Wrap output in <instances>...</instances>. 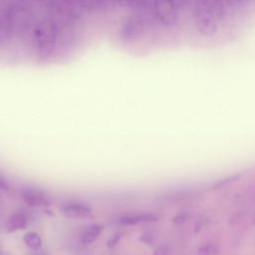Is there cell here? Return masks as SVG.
Instances as JSON below:
<instances>
[{
  "mask_svg": "<svg viewBox=\"0 0 255 255\" xmlns=\"http://www.w3.org/2000/svg\"><path fill=\"white\" fill-rule=\"evenodd\" d=\"M29 222V217L26 212L18 210L10 215L7 220L6 228L8 232H15L18 230H23L27 227Z\"/></svg>",
  "mask_w": 255,
  "mask_h": 255,
  "instance_id": "5b68a950",
  "label": "cell"
},
{
  "mask_svg": "<svg viewBox=\"0 0 255 255\" xmlns=\"http://www.w3.org/2000/svg\"><path fill=\"white\" fill-rule=\"evenodd\" d=\"M62 213L70 218H85L92 214V207L84 202L70 201L61 205Z\"/></svg>",
  "mask_w": 255,
  "mask_h": 255,
  "instance_id": "3957f363",
  "label": "cell"
},
{
  "mask_svg": "<svg viewBox=\"0 0 255 255\" xmlns=\"http://www.w3.org/2000/svg\"><path fill=\"white\" fill-rule=\"evenodd\" d=\"M121 237H122L121 233L115 234V235H114V236H113V237L108 241V243H107L108 247H109V248H114V247L119 243V241H120Z\"/></svg>",
  "mask_w": 255,
  "mask_h": 255,
  "instance_id": "9c48e42d",
  "label": "cell"
},
{
  "mask_svg": "<svg viewBox=\"0 0 255 255\" xmlns=\"http://www.w3.org/2000/svg\"><path fill=\"white\" fill-rule=\"evenodd\" d=\"M167 254H168V248L165 245H161L157 247L153 252V255H167Z\"/></svg>",
  "mask_w": 255,
  "mask_h": 255,
  "instance_id": "8fae6325",
  "label": "cell"
},
{
  "mask_svg": "<svg viewBox=\"0 0 255 255\" xmlns=\"http://www.w3.org/2000/svg\"><path fill=\"white\" fill-rule=\"evenodd\" d=\"M0 255H1V253H0Z\"/></svg>",
  "mask_w": 255,
  "mask_h": 255,
  "instance_id": "4fadbf2b",
  "label": "cell"
},
{
  "mask_svg": "<svg viewBox=\"0 0 255 255\" xmlns=\"http://www.w3.org/2000/svg\"><path fill=\"white\" fill-rule=\"evenodd\" d=\"M194 25L199 34L203 36H211L217 30L216 19L206 10L202 2H197L192 10Z\"/></svg>",
  "mask_w": 255,
  "mask_h": 255,
  "instance_id": "6da1fadb",
  "label": "cell"
},
{
  "mask_svg": "<svg viewBox=\"0 0 255 255\" xmlns=\"http://www.w3.org/2000/svg\"><path fill=\"white\" fill-rule=\"evenodd\" d=\"M157 220V216L149 212H140V213H129L121 216L118 219V222L121 225H136L140 223L154 222Z\"/></svg>",
  "mask_w": 255,
  "mask_h": 255,
  "instance_id": "277c9868",
  "label": "cell"
},
{
  "mask_svg": "<svg viewBox=\"0 0 255 255\" xmlns=\"http://www.w3.org/2000/svg\"><path fill=\"white\" fill-rule=\"evenodd\" d=\"M20 196L22 199L32 207L48 206L51 204L50 195L43 189L34 186H23L20 189Z\"/></svg>",
  "mask_w": 255,
  "mask_h": 255,
  "instance_id": "7a4b0ae2",
  "label": "cell"
},
{
  "mask_svg": "<svg viewBox=\"0 0 255 255\" xmlns=\"http://www.w3.org/2000/svg\"><path fill=\"white\" fill-rule=\"evenodd\" d=\"M217 247L213 244H206L199 248V253L201 255H214L217 252Z\"/></svg>",
  "mask_w": 255,
  "mask_h": 255,
  "instance_id": "ba28073f",
  "label": "cell"
},
{
  "mask_svg": "<svg viewBox=\"0 0 255 255\" xmlns=\"http://www.w3.org/2000/svg\"><path fill=\"white\" fill-rule=\"evenodd\" d=\"M104 230V225L102 224H91L87 226L81 234V242L85 245L94 243Z\"/></svg>",
  "mask_w": 255,
  "mask_h": 255,
  "instance_id": "8992f818",
  "label": "cell"
},
{
  "mask_svg": "<svg viewBox=\"0 0 255 255\" xmlns=\"http://www.w3.org/2000/svg\"><path fill=\"white\" fill-rule=\"evenodd\" d=\"M185 220H186V215L185 214H179V215H177L173 218V222L176 223V224H181Z\"/></svg>",
  "mask_w": 255,
  "mask_h": 255,
  "instance_id": "7c38bea8",
  "label": "cell"
},
{
  "mask_svg": "<svg viewBox=\"0 0 255 255\" xmlns=\"http://www.w3.org/2000/svg\"><path fill=\"white\" fill-rule=\"evenodd\" d=\"M10 188V184L6 177L0 173V190H8Z\"/></svg>",
  "mask_w": 255,
  "mask_h": 255,
  "instance_id": "30bf717a",
  "label": "cell"
},
{
  "mask_svg": "<svg viewBox=\"0 0 255 255\" xmlns=\"http://www.w3.org/2000/svg\"><path fill=\"white\" fill-rule=\"evenodd\" d=\"M23 241L24 243L31 249L33 250H37L42 246V240L41 237L39 236L38 233L30 231L27 232L24 237H23Z\"/></svg>",
  "mask_w": 255,
  "mask_h": 255,
  "instance_id": "52a82bcc",
  "label": "cell"
}]
</instances>
